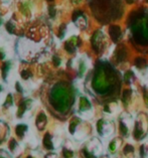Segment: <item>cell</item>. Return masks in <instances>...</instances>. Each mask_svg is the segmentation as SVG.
Masks as SVG:
<instances>
[{
    "instance_id": "6da1fadb",
    "label": "cell",
    "mask_w": 148,
    "mask_h": 158,
    "mask_svg": "<svg viewBox=\"0 0 148 158\" xmlns=\"http://www.w3.org/2000/svg\"><path fill=\"white\" fill-rule=\"evenodd\" d=\"M50 102L58 112H65L69 109L71 96L63 85H57L50 92Z\"/></svg>"
},
{
    "instance_id": "7a4b0ae2",
    "label": "cell",
    "mask_w": 148,
    "mask_h": 158,
    "mask_svg": "<svg viewBox=\"0 0 148 158\" xmlns=\"http://www.w3.org/2000/svg\"><path fill=\"white\" fill-rule=\"evenodd\" d=\"M97 133L104 140L112 139L115 133V123L109 118H102L96 124Z\"/></svg>"
},
{
    "instance_id": "3957f363",
    "label": "cell",
    "mask_w": 148,
    "mask_h": 158,
    "mask_svg": "<svg viewBox=\"0 0 148 158\" xmlns=\"http://www.w3.org/2000/svg\"><path fill=\"white\" fill-rule=\"evenodd\" d=\"M104 152V145L101 139L97 137H93L86 143L83 149V153L86 157H101Z\"/></svg>"
},
{
    "instance_id": "277c9868",
    "label": "cell",
    "mask_w": 148,
    "mask_h": 158,
    "mask_svg": "<svg viewBox=\"0 0 148 158\" xmlns=\"http://www.w3.org/2000/svg\"><path fill=\"white\" fill-rule=\"evenodd\" d=\"M147 132H148V120L145 115L140 114L137 117V119H135L134 129L132 134H133L135 140L141 141L145 138Z\"/></svg>"
},
{
    "instance_id": "5b68a950",
    "label": "cell",
    "mask_w": 148,
    "mask_h": 158,
    "mask_svg": "<svg viewBox=\"0 0 148 158\" xmlns=\"http://www.w3.org/2000/svg\"><path fill=\"white\" fill-rule=\"evenodd\" d=\"M134 124H135V119L132 115L123 113L120 116V132H121L123 137L128 138L133 133Z\"/></svg>"
},
{
    "instance_id": "8992f818",
    "label": "cell",
    "mask_w": 148,
    "mask_h": 158,
    "mask_svg": "<svg viewBox=\"0 0 148 158\" xmlns=\"http://www.w3.org/2000/svg\"><path fill=\"white\" fill-rule=\"evenodd\" d=\"M70 132L77 140H84L88 136V130L85 129V126L82 124V120L74 118L70 123Z\"/></svg>"
},
{
    "instance_id": "52a82bcc",
    "label": "cell",
    "mask_w": 148,
    "mask_h": 158,
    "mask_svg": "<svg viewBox=\"0 0 148 158\" xmlns=\"http://www.w3.org/2000/svg\"><path fill=\"white\" fill-rule=\"evenodd\" d=\"M79 115L81 118H83L84 120H90L91 118L94 116V109L91 102L89 101V99L85 96H82L79 101Z\"/></svg>"
},
{
    "instance_id": "ba28073f",
    "label": "cell",
    "mask_w": 148,
    "mask_h": 158,
    "mask_svg": "<svg viewBox=\"0 0 148 158\" xmlns=\"http://www.w3.org/2000/svg\"><path fill=\"white\" fill-rule=\"evenodd\" d=\"M105 114H107L108 116H116L121 112V107H120L119 103L117 101L109 103L108 105L105 106L104 109Z\"/></svg>"
},
{
    "instance_id": "9c48e42d",
    "label": "cell",
    "mask_w": 148,
    "mask_h": 158,
    "mask_svg": "<svg viewBox=\"0 0 148 158\" xmlns=\"http://www.w3.org/2000/svg\"><path fill=\"white\" fill-rule=\"evenodd\" d=\"M120 145H121V140H120L119 138H117V137L112 138V139H110V142H109L108 147H107L108 152L110 154H115L118 151Z\"/></svg>"
},
{
    "instance_id": "30bf717a",
    "label": "cell",
    "mask_w": 148,
    "mask_h": 158,
    "mask_svg": "<svg viewBox=\"0 0 148 158\" xmlns=\"http://www.w3.org/2000/svg\"><path fill=\"white\" fill-rule=\"evenodd\" d=\"M124 156L126 158H140L139 155H137L135 152V149L132 145H127L125 146V148L123 150Z\"/></svg>"
},
{
    "instance_id": "8fae6325",
    "label": "cell",
    "mask_w": 148,
    "mask_h": 158,
    "mask_svg": "<svg viewBox=\"0 0 148 158\" xmlns=\"http://www.w3.org/2000/svg\"><path fill=\"white\" fill-rule=\"evenodd\" d=\"M110 35L112 40L114 41H117L121 36V29L118 25H113L110 27Z\"/></svg>"
},
{
    "instance_id": "7c38bea8",
    "label": "cell",
    "mask_w": 148,
    "mask_h": 158,
    "mask_svg": "<svg viewBox=\"0 0 148 158\" xmlns=\"http://www.w3.org/2000/svg\"><path fill=\"white\" fill-rule=\"evenodd\" d=\"M139 157L140 158H148V138L142 143L139 148Z\"/></svg>"
},
{
    "instance_id": "4fadbf2b",
    "label": "cell",
    "mask_w": 148,
    "mask_h": 158,
    "mask_svg": "<svg viewBox=\"0 0 148 158\" xmlns=\"http://www.w3.org/2000/svg\"><path fill=\"white\" fill-rule=\"evenodd\" d=\"M46 120H48V119H46V116L41 112V113L37 116V119H36V125L38 128H40V130H42L44 128V126L46 124Z\"/></svg>"
},
{
    "instance_id": "5bb4252c",
    "label": "cell",
    "mask_w": 148,
    "mask_h": 158,
    "mask_svg": "<svg viewBox=\"0 0 148 158\" xmlns=\"http://www.w3.org/2000/svg\"><path fill=\"white\" fill-rule=\"evenodd\" d=\"M65 48H66V51L69 52L70 53H73L74 52H75L76 47H75V44H73V40H72L66 42V44H65Z\"/></svg>"
},
{
    "instance_id": "9a60e30c",
    "label": "cell",
    "mask_w": 148,
    "mask_h": 158,
    "mask_svg": "<svg viewBox=\"0 0 148 158\" xmlns=\"http://www.w3.org/2000/svg\"><path fill=\"white\" fill-rule=\"evenodd\" d=\"M26 130H27V127L24 124H20L16 127V130L15 131H16V134L18 136H23L24 133L26 132Z\"/></svg>"
},
{
    "instance_id": "2e32d148",
    "label": "cell",
    "mask_w": 148,
    "mask_h": 158,
    "mask_svg": "<svg viewBox=\"0 0 148 158\" xmlns=\"http://www.w3.org/2000/svg\"><path fill=\"white\" fill-rule=\"evenodd\" d=\"M9 70H10V63H9V61H6V63L3 64V68H2V76H3V79H6L7 75H8Z\"/></svg>"
},
{
    "instance_id": "e0dca14e",
    "label": "cell",
    "mask_w": 148,
    "mask_h": 158,
    "mask_svg": "<svg viewBox=\"0 0 148 158\" xmlns=\"http://www.w3.org/2000/svg\"><path fill=\"white\" fill-rule=\"evenodd\" d=\"M63 152H64L63 154H64L65 158H73L74 157V150L70 148L69 146H67V147L64 149Z\"/></svg>"
},
{
    "instance_id": "ac0fdd59",
    "label": "cell",
    "mask_w": 148,
    "mask_h": 158,
    "mask_svg": "<svg viewBox=\"0 0 148 158\" xmlns=\"http://www.w3.org/2000/svg\"><path fill=\"white\" fill-rule=\"evenodd\" d=\"M6 30L8 31L9 33H13L14 32V29H15V25H14V23L12 21H8L6 23Z\"/></svg>"
},
{
    "instance_id": "d6986e66",
    "label": "cell",
    "mask_w": 148,
    "mask_h": 158,
    "mask_svg": "<svg viewBox=\"0 0 148 158\" xmlns=\"http://www.w3.org/2000/svg\"><path fill=\"white\" fill-rule=\"evenodd\" d=\"M136 65L137 67H139V68H142L144 64H145V60L144 59H137L136 60Z\"/></svg>"
},
{
    "instance_id": "ffe728a7",
    "label": "cell",
    "mask_w": 148,
    "mask_h": 158,
    "mask_svg": "<svg viewBox=\"0 0 148 158\" xmlns=\"http://www.w3.org/2000/svg\"><path fill=\"white\" fill-rule=\"evenodd\" d=\"M21 77L23 79H28L29 77H32V74H30V72H28V71H23V72H21Z\"/></svg>"
},
{
    "instance_id": "44dd1931",
    "label": "cell",
    "mask_w": 148,
    "mask_h": 158,
    "mask_svg": "<svg viewBox=\"0 0 148 158\" xmlns=\"http://www.w3.org/2000/svg\"><path fill=\"white\" fill-rule=\"evenodd\" d=\"M65 33H66V25L63 24V25H61V28H60V37L63 38L65 36Z\"/></svg>"
},
{
    "instance_id": "7402d4cb",
    "label": "cell",
    "mask_w": 148,
    "mask_h": 158,
    "mask_svg": "<svg viewBox=\"0 0 148 158\" xmlns=\"http://www.w3.org/2000/svg\"><path fill=\"white\" fill-rule=\"evenodd\" d=\"M49 16L54 17V15H56V8H54L53 6H49Z\"/></svg>"
},
{
    "instance_id": "603a6c76",
    "label": "cell",
    "mask_w": 148,
    "mask_h": 158,
    "mask_svg": "<svg viewBox=\"0 0 148 158\" xmlns=\"http://www.w3.org/2000/svg\"><path fill=\"white\" fill-rule=\"evenodd\" d=\"M53 64H54V65L58 67V65L61 64V60L58 59L57 56H53Z\"/></svg>"
},
{
    "instance_id": "cb8c5ba5",
    "label": "cell",
    "mask_w": 148,
    "mask_h": 158,
    "mask_svg": "<svg viewBox=\"0 0 148 158\" xmlns=\"http://www.w3.org/2000/svg\"><path fill=\"white\" fill-rule=\"evenodd\" d=\"M45 158H57V155H56V154H49V155L48 156H46Z\"/></svg>"
},
{
    "instance_id": "d4e9b609",
    "label": "cell",
    "mask_w": 148,
    "mask_h": 158,
    "mask_svg": "<svg viewBox=\"0 0 148 158\" xmlns=\"http://www.w3.org/2000/svg\"><path fill=\"white\" fill-rule=\"evenodd\" d=\"M4 56H5L4 52H3L2 51H0V60H3L4 59Z\"/></svg>"
},
{
    "instance_id": "484cf974",
    "label": "cell",
    "mask_w": 148,
    "mask_h": 158,
    "mask_svg": "<svg viewBox=\"0 0 148 158\" xmlns=\"http://www.w3.org/2000/svg\"><path fill=\"white\" fill-rule=\"evenodd\" d=\"M100 158H110V156H108V155H103V156H101Z\"/></svg>"
},
{
    "instance_id": "4316f807",
    "label": "cell",
    "mask_w": 148,
    "mask_h": 158,
    "mask_svg": "<svg viewBox=\"0 0 148 158\" xmlns=\"http://www.w3.org/2000/svg\"><path fill=\"white\" fill-rule=\"evenodd\" d=\"M126 1H127L128 3H130V4H131V3H133V2H134V0H126Z\"/></svg>"
},
{
    "instance_id": "83f0119b",
    "label": "cell",
    "mask_w": 148,
    "mask_h": 158,
    "mask_svg": "<svg viewBox=\"0 0 148 158\" xmlns=\"http://www.w3.org/2000/svg\"><path fill=\"white\" fill-rule=\"evenodd\" d=\"M2 22H3V21H2V18H1V17H0V25H1V24H2Z\"/></svg>"
},
{
    "instance_id": "f1b7e54d",
    "label": "cell",
    "mask_w": 148,
    "mask_h": 158,
    "mask_svg": "<svg viewBox=\"0 0 148 158\" xmlns=\"http://www.w3.org/2000/svg\"><path fill=\"white\" fill-rule=\"evenodd\" d=\"M48 1H49V2H52V1H53V0H48Z\"/></svg>"
},
{
    "instance_id": "f546056e",
    "label": "cell",
    "mask_w": 148,
    "mask_h": 158,
    "mask_svg": "<svg viewBox=\"0 0 148 158\" xmlns=\"http://www.w3.org/2000/svg\"><path fill=\"white\" fill-rule=\"evenodd\" d=\"M28 158H32V157H28Z\"/></svg>"
},
{
    "instance_id": "4dcf8cb0",
    "label": "cell",
    "mask_w": 148,
    "mask_h": 158,
    "mask_svg": "<svg viewBox=\"0 0 148 158\" xmlns=\"http://www.w3.org/2000/svg\"><path fill=\"white\" fill-rule=\"evenodd\" d=\"M146 1H147V2H148V0H146Z\"/></svg>"
}]
</instances>
